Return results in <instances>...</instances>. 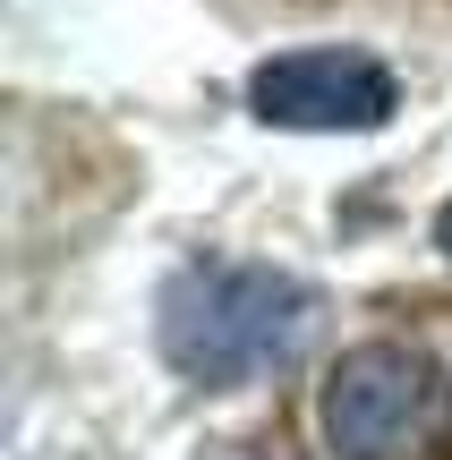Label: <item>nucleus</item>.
Wrapping results in <instances>:
<instances>
[{
	"instance_id": "f257e3e1",
	"label": "nucleus",
	"mask_w": 452,
	"mask_h": 460,
	"mask_svg": "<svg viewBox=\"0 0 452 460\" xmlns=\"http://www.w3.org/2000/svg\"><path fill=\"white\" fill-rule=\"evenodd\" d=\"M307 324H316V290L273 264H188L163 290V358L197 384H248L265 367L299 358Z\"/></svg>"
},
{
	"instance_id": "f03ea898",
	"label": "nucleus",
	"mask_w": 452,
	"mask_h": 460,
	"mask_svg": "<svg viewBox=\"0 0 452 460\" xmlns=\"http://www.w3.org/2000/svg\"><path fill=\"white\" fill-rule=\"evenodd\" d=\"M444 435V384L410 341H359L324 376V444L341 460H419Z\"/></svg>"
},
{
	"instance_id": "7ed1b4c3",
	"label": "nucleus",
	"mask_w": 452,
	"mask_h": 460,
	"mask_svg": "<svg viewBox=\"0 0 452 460\" xmlns=\"http://www.w3.org/2000/svg\"><path fill=\"white\" fill-rule=\"evenodd\" d=\"M248 102L265 128H307V137H368L402 111V85L376 51L350 43H307V51H273L248 77Z\"/></svg>"
},
{
	"instance_id": "20e7f679",
	"label": "nucleus",
	"mask_w": 452,
	"mask_h": 460,
	"mask_svg": "<svg viewBox=\"0 0 452 460\" xmlns=\"http://www.w3.org/2000/svg\"><path fill=\"white\" fill-rule=\"evenodd\" d=\"M436 247H444V256H452V205H444V214H436Z\"/></svg>"
}]
</instances>
